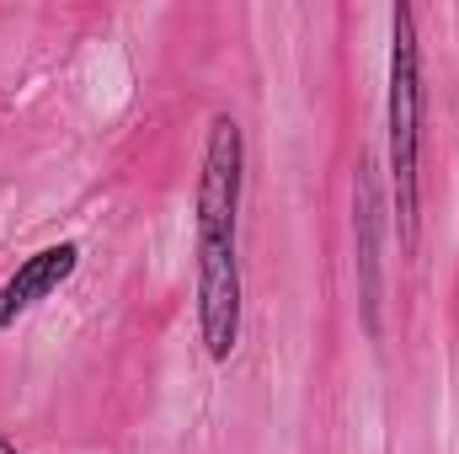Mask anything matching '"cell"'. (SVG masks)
<instances>
[{
    "instance_id": "obj_2",
    "label": "cell",
    "mask_w": 459,
    "mask_h": 454,
    "mask_svg": "<svg viewBox=\"0 0 459 454\" xmlns=\"http://www.w3.org/2000/svg\"><path fill=\"white\" fill-rule=\"evenodd\" d=\"M240 193H246V128L230 113L209 118V139H204V171H198V235H220L235 240L240 220Z\"/></svg>"
},
{
    "instance_id": "obj_6",
    "label": "cell",
    "mask_w": 459,
    "mask_h": 454,
    "mask_svg": "<svg viewBox=\"0 0 459 454\" xmlns=\"http://www.w3.org/2000/svg\"><path fill=\"white\" fill-rule=\"evenodd\" d=\"M0 454H16V439H5V433H0Z\"/></svg>"
},
{
    "instance_id": "obj_3",
    "label": "cell",
    "mask_w": 459,
    "mask_h": 454,
    "mask_svg": "<svg viewBox=\"0 0 459 454\" xmlns=\"http://www.w3.org/2000/svg\"><path fill=\"white\" fill-rule=\"evenodd\" d=\"M240 257L235 240L198 235V337L214 363H230L240 347Z\"/></svg>"
},
{
    "instance_id": "obj_1",
    "label": "cell",
    "mask_w": 459,
    "mask_h": 454,
    "mask_svg": "<svg viewBox=\"0 0 459 454\" xmlns=\"http://www.w3.org/2000/svg\"><path fill=\"white\" fill-rule=\"evenodd\" d=\"M390 188L401 251L411 257L422 235V48L411 5L390 11Z\"/></svg>"
},
{
    "instance_id": "obj_5",
    "label": "cell",
    "mask_w": 459,
    "mask_h": 454,
    "mask_svg": "<svg viewBox=\"0 0 459 454\" xmlns=\"http://www.w3.org/2000/svg\"><path fill=\"white\" fill-rule=\"evenodd\" d=\"M75 267H81V246H75V240H54V246L22 257L16 273L0 284V332L16 327V321H22L32 305H43L48 294H59V289L75 278Z\"/></svg>"
},
{
    "instance_id": "obj_4",
    "label": "cell",
    "mask_w": 459,
    "mask_h": 454,
    "mask_svg": "<svg viewBox=\"0 0 459 454\" xmlns=\"http://www.w3.org/2000/svg\"><path fill=\"white\" fill-rule=\"evenodd\" d=\"M379 230H385V193H379L374 161H358V171H352V246H358L352 267H358L363 327L374 342L385 337V316H379V305H385V240H379Z\"/></svg>"
}]
</instances>
